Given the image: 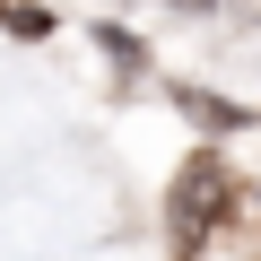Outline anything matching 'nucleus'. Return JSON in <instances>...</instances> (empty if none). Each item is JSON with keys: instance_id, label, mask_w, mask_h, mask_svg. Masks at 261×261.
Instances as JSON below:
<instances>
[{"instance_id": "obj_1", "label": "nucleus", "mask_w": 261, "mask_h": 261, "mask_svg": "<svg viewBox=\"0 0 261 261\" xmlns=\"http://www.w3.org/2000/svg\"><path fill=\"white\" fill-rule=\"evenodd\" d=\"M226 166L218 157H192L183 174H174V200H166V226H174V252H200V235H209V218L226 209Z\"/></svg>"}, {"instance_id": "obj_2", "label": "nucleus", "mask_w": 261, "mask_h": 261, "mask_svg": "<svg viewBox=\"0 0 261 261\" xmlns=\"http://www.w3.org/2000/svg\"><path fill=\"white\" fill-rule=\"evenodd\" d=\"M183 9H200V0H183Z\"/></svg>"}, {"instance_id": "obj_3", "label": "nucleus", "mask_w": 261, "mask_h": 261, "mask_svg": "<svg viewBox=\"0 0 261 261\" xmlns=\"http://www.w3.org/2000/svg\"><path fill=\"white\" fill-rule=\"evenodd\" d=\"M252 9H261V0H252Z\"/></svg>"}]
</instances>
